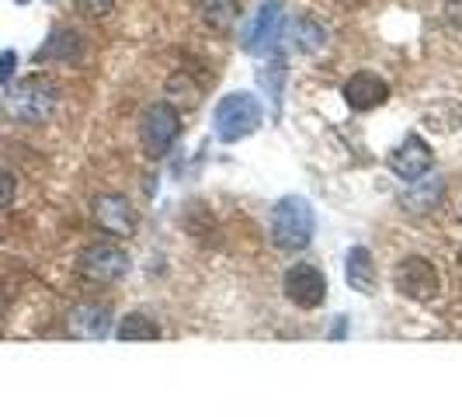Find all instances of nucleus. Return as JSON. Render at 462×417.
Instances as JSON below:
<instances>
[{
	"instance_id": "1",
	"label": "nucleus",
	"mask_w": 462,
	"mask_h": 417,
	"mask_svg": "<svg viewBox=\"0 0 462 417\" xmlns=\"http://www.w3.org/2000/svg\"><path fill=\"white\" fill-rule=\"evenodd\" d=\"M56 101H60V88L42 77V73H32L18 80L7 97H4V112L11 122H22V125H42L52 112H56Z\"/></svg>"
},
{
	"instance_id": "2",
	"label": "nucleus",
	"mask_w": 462,
	"mask_h": 417,
	"mask_svg": "<svg viewBox=\"0 0 462 417\" xmlns=\"http://www.w3.org/2000/svg\"><path fill=\"white\" fill-rule=\"evenodd\" d=\"M272 244L278 251H302L310 247L313 233H317V216H313V206L302 199V195H285L278 199L275 208H272Z\"/></svg>"
},
{
	"instance_id": "3",
	"label": "nucleus",
	"mask_w": 462,
	"mask_h": 417,
	"mask_svg": "<svg viewBox=\"0 0 462 417\" xmlns=\"http://www.w3.org/2000/svg\"><path fill=\"white\" fill-rule=\"evenodd\" d=\"M264 122V108L251 91H233L226 94L219 105H216V116H212V125H216V136L223 143H240L251 133L261 129Z\"/></svg>"
},
{
	"instance_id": "4",
	"label": "nucleus",
	"mask_w": 462,
	"mask_h": 417,
	"mask_svg": "<svg viewBox=\"0 0 462 417\" xmlns=\"http://www.w3.org/2000/svg\"><path fill=\"white\" fill-rule=\"evenodd\" d=\"M181 136V116L171 101H153L146 105V112L139 116V146L146 157L161 161L167 157V150Z\"/></svg>"
},
{
	"instance_id": "5",
	"label": "nucleus",
	"mask_w": 462,
	"mask_h": 417,
	"mask_svg": "<svg viewBox=\"0 0 462 417\" xmlns=\"http://www.w3.org/2000/svg\"><path fill=\"white\" fill-rule=\"evenodd\" d=\"M393 285L396 292L407 296V300H435L441 289V278L439 268L428 257L411 255L393 268Z\"/></svg>"
},
{
	"instance_id": "6",
	"label": "nucleus",
	"mask_w": 462,
	"mask_h": 417,
	"mask_svg": "<svg viewBox=\"0 0 462 417\" xmlns=\"http://www.w3.org/2000/svg\"><path fill=\"white\" fill-rule=\"evenodd\" d=\"M282 292H285V300L296 302L300 310H317V306H324L327 300V275L317 268V264H292L285 278H282Z\"/></svg>"
},
{
	"instance_id": "7",
	"label": "nucleus",
	"mask_w": 462,
	"mask_h": 417,
	"mask_svg": "<svg viewBox=\"0 0 462 417\" xmlns=\"http://www.w3.org/2000/svg\"><path fill=\"white\" fill-rule=\"evenodd\" d=\"M77 275L91 278V282H118L129 272V255L116 244H91L77 255Z\"/></svg>"
},
{
	"instance_id": "8",
	"label": "nucleus",
	"mask_w": 462,
	"mask_h": 417,
	"mask_svg": "<svg viewBox=\"0 0 462 417\" xmlns=\"http://www.w3.org/2000/svg\"><path fill=\"white\" fill-rule=\"evenodd\" d=\"M282 0H264L261 7H257V14L247 22L244 28V49L247 52H268V49L278 42V35H282Z\"/></svg>"
},
{
	"instance_id": "9",
	"label": "nucleus",
	"mask_w": 462,
	"mask_h": 417,
	"mask_svg": "<svg viewBox=\"0 0 462 417\" xmlns=\"http://www.w3.org/2000/svg\"><path fill=\"white\" fill-rule=\"evenodd\" d=\"M345 101L351 112H372V108L390 101V84L379 73H372V70H358V73L347 77Z\"/></svg>"
},
{
	"instance_id": "10",
	"label": "nucleus",
	"mask_w": 462,
	"mask_h": 417,
	"mask_svg": "<svg viewBox=\"0 0 462 417\" xmlns=\"http://www.w3.org/2000/svg\"><path fill=\"white\" fill-rule=\"evenodd\" d=\"M431 163H435L431 146L417 136V133H411V136L403 139L393 153H390V171H393L396 178H403V181H417V178H424V174L431 171Z\"/></svg>"
},
{
	"instance_id": "11",
	"label": "nucleus",
	"mask_w": 462,
	"mask_h": 417,
	"mask_svg": "<svg viewBox=\"0 0 462 417\" xmlns=\"http://www.w3.org/2000/svg\"><path fill=\"white\" fill-rule=\"evenodd\" d=\"M94 219L101 223V230L116 233V236L136 230V208L125 195H101L94 202Z\"/></svg>"
},
{
	"instance_id": "12",
	"label": "nucleus",
	"mask_w": 462,
	"mask_h": 417,
	"mask_svg": "<svg viewBox=\"0 0 462 417\" xmlns=\"http://www.w3.org/2000/svg\"><path fill=\"white\" fill-rule=\"evenodd\" d=\"M108 327H112V310L108 306H97V302H84V306H77L73 313H69V334L73 338H105L108 334Z\"/></svg>"
},
{
	"instance_id": "13",
	"label": "nucleus",
	"mask_w": 462,
	"mask_h": 417,
	"mask_svg": "<svg viewBox=\"0 0 462 417\" xmlns=\"http://www.w3.org/2000/svg\"><path fill=\"white\" fill-rule=\"evenodd\" d=\"M345 278H347V285H351L355 292H362V296H372V292H375L379 272H375V264H372L369 247H351V251H347Z\"/></svg>"
},
{
	"instance_id": "14",
	"label": "nucleus",
	"mask_w": 462,
	"mask_h": 417,
	"mask_svg": "<svg viewBox=\"0 0 462 417\" xmlns=\"http://www.w3.org/2000/svg\"><path fill=\"white\" fill-rule=\"evenodd\" d=\"M80 56V35L73 28H56L46 39V46L35 52L39 63H73Z\"/></svg>"
},
{
	"instance_id": "15",
	"label": "nucleus",
	"mask_w": 462,
	"mask_h": 417,
	"mask_svg": "<svg viewBox=\"0 0 462 417\" xmlns=\"http://www.w3.org/2000/svg\"><path fill=\"white\" fill-rule=\"evenodd\" d=\"M439 199H441V178L439 174H435V178L424 174V181H420V178L411 181L407 195H403V208L420 216V212H431V208L439 206Z\"/></svg>"
},
{
	"instance_id": "16",
	"label": "nucleus",
	"mask_w": 462,
	"mask_h": 417,
	"mask_svg": "<svg viewBox=\"0 0 462 417\" xmlns=\"http://www.w3.org/2000/svg\"><path fill=\"white\" fill-rule=\"evenodd\" d=\"M289 42L296 52H317V49L327 46V28L317 24L313 18L300 14L296 22H289Z\"/></svg>"
},
{
	"instance_id": "17",
	"label": "nucleus",
	"mask_w": 462,
	"mask_h": 417,
	"mask_svg": "<svg viewBox=\"0 0 462 417\" xmlns=\"http://www.w3.org/2000/svg\"><path fill=\"white\" fill-rule=\"evenodd\" d=\"M199 14L212 32H230L240 18V0H199Z\"/></svg>"
},
{
	"instance_id": "18",
	"label": "nucleus",
	"mask_w": 462,
	"mask_h": 417,
	"mask_svg": "<svg viewBox=\"0 0 462 417\" xmlns=\"http://www.w3.org/2000/svg\"><path fill=\"white\" fill-rule=\"evenodd\" d=\"M116 338L118 341H157L161 327H157V320H150L146 313H129V317L118 320Z\"/></svg>"
},
{
	"instance_id": "19",
	"label": "nucleus",
	"mask_w": 462,
	"mask_h": 417,
	"mask_svg": "<svg viewBox=\"0 0 462 417\" xmlns=\"http://www.w3.org/2000/svg\"><path fill=\"white\" fill-rule=\"evenodd\" d=\"M257 80H261V88L268 91V97L278 105V101H282V84H285V63H282V60H272L268 67L257 73Z\"/></svg>"
},
{
	"instance_id": "20",
	"label": "nucleus",
	"mask_w": 462,
	"mask_h": 417,
	"mask_svg": "<svg viewBox=\"0 0 462 417\" xmlns=\"http://www.w3.org/2000/svg\"><path fill=\"white\" fill-rule=\"evenodd\" d=\"M77 4V11L84 14V18H105V14H112V7H116V0H73Z\"/></svg>"
},
{
	"instance_id": "21",
	"label": "nucleus",
	"mask_w": 462,
	"mask_h": 417,
	"mask_svg": "<svg viewBox=\"0 0 462 417\" xmlns=\"http://www.w3.org/2000/svg\"><path fill=\"white\" fill-rule=\"evenodd\" d=\"M14 195H18V181H14V174L7 171V167H0V208H7L14 202Z\"/></svg>"
},
{
	"instance_id": "22",
	"label": "nucleus",
	"mask_w": 462,
	"mask_h": 417,
	"mask_svg": "<svg viewBox=\"0 0 462 417\" xmlns=\"http://www.w3.org/2000/svg\"><path fill=\"white\" fill-rule=\"evenodd\" d=\"M14 70H18V52L14 49H4L0 52V84H7L14 77Z\"/></svg>"
},
{
	"instance_id": "23",
	"label": "nucleus",
	"mask_w": 462,
	"mask_h": 417,
	"mask_svg": "<svg viewBox=\"0 0 462 417\" xmlns=\"http://www.w3.org/2000/svg\"><path fill=\"white\" fill-rule=\"evenodd\" d=\"M445 18L462 32V0H445Z\"/></svg>"
},
{
	"instance_id": "24",
	"label": "nucleus",
	"mask_w": 462,
	"mask_h": 417,
	"mask_svg": "<svg viewBox=\"0 0 462 417\" xmlns=\"http://www.w3.org/2000/svg\"><path fill=\"white\" fill-rule=\"evenodd\" d=\"M4 313H7V296L0 292V320H4Z\"/></svg>"
}]
</instances>
